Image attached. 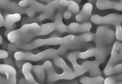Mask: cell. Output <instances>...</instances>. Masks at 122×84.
<instances>
[{
	"label": "cell",
	"mask_w": 122,
	"mask_h": 84,
	"mask_svg": "<svg viewBox=\"0 0 122 84\" xmlns=\"http://www.w3.org/2000/svg\"><path fill=\"white\" fill-rule=\"evenodd\" d=\"M75 37V36L70 35L61 37L54 36L48 38L36 39L31 42L21 45L20 49L29 50L46 45H68L71 44L73 41Z\"/></svg>",
	"instance_id": "cell-1"
},
{
	"label": "cell",
	"mask_w": 122,
	"mask_h": 84,
	"mask_svg": "<svg viewBox=\"0 0 122 84\" xmlns=\"http://www.w3.org/2000/svg\"><path fill=\"white\" fill-rule=\"evenodd\" d=\"M58 55L57 50L49 49L45 50L36 54L31 52L17 51L14 54L13 57L16 60H24L36 62L44 59L54 58Z\"/></svg>",
	"instance_id": "cell-2"
},
{
	"label": "cell",
	"mask_w": 122,
	"mask_h": 84,
	"mask_svg": "<svg viewBox=\"0 0 122 84\" xmlns=\"http://www.w3.org/2000/svg\"><path fill=\"white\" fill-rule=\"evenodd\" d=\"M40 26L37 22L25 24L18 29L13 30L7 35V37L10 42L16 43L22 41L29 33L38 29Z\"/></svg>",
	"instance_id": "cell-3"
},
{
	"label": "cell",
	"mask_w": 122,
	"mask_h": 84,
	"mask_svg": "<svg viewBox=\"0 0 122 84\" xmlns=\"http://www.w3.org/2000/svg\"><path fill=\"white\" fill-rule=\"evenodd\" d=\"M42 65L47 75V81L48 82H55L62 79L71 80L78 76L74 71L71 72H64L60 74H56L53 68L51 62L49 61H46Z\"/></svg>",
	"instance_id": "cell-4"
},
{
	"label": "cell",
	"mask_w": 122,
	"mask_h": 84,
	"mask_svg": "<svg viewBox=\"0 0 122 84\" xmlns=\"http://www.w3.org/2000/svg\"><path fill=\"white\" fill-rule=\"evenodd\" d=\"M115 33L112 29L107 26H100L97 29V32L94 34L93 40L97 46H105L112 42Z\"/></svg>",
	"instance_id": "cell-5"
},
{
	"label": "cell",
	"mask_w": 122,
	"mask_h": 84,
	"mask_svg": "<svg viewBox=\"0 0 122 84\" xmlns=\"http://www.w3.org/2000/svg\"><path fill=\"white\" fill-rule=\"evenodd\" d=\"M0 8L13 13L25 14L29 17L35 16L36 13L32 9L20 6L19 4L10 0H0Z\"/></svg>",
	"instance_id": "cell-6"
},
{
	"label": "cell",
	"mask_w": 122,
	"mask_h": 84,
	"mask_svg": "<svg viewBox=\"0 0 122 84\" xmlns=\"http://www.w3.org/2000/svg\"><path fill=\"white\" fill-rule=\"evenodd\" d=\"M107 50L105 46H97V48L89 49L84 52H79L78 58H86L95 57L96 61L99 64L103 63L106 60Z\"/></svg>",
	"instance_id": "cell-7"
},
{
	"label": "cell",
	"mask_w": 122,
	"mask_h": 84,
	"mask_svg": "<svg viewBox=\"0 0 122 84\" xmlns=\"http://www.w3.org/2000/svg\"><path fill=\"white\" fill-rule=\"evenodd\" d=\"M122 15L117 13H111L103 16L95 14L91 17V21L97 25L112 24L116 26L122 23Z\"/></svg>",
	"instance_id": "cell-8"
},
{
	"label": "cell",
	"mask_w": 122,
	"mask_h": 84,
	"mask_svg": "<svg viewBox=\"0 0 122 84\" xmlns=\"http://www.w3.org/2000/svg\"><path fill=\"white\" fill-rule=\"evenodd\" d=\"M21 19V14L15 13L8 14L4 18V27L5 28V35L7 37L10 32L14 30L16 27L15 23L19 22Z\"/></svg>",
	"instance_id": "cell-9"
},
{
	"label": "cell",
	"mask_w": 122,
	"mask_h": 84,
	"mask_svg": "<svg viewBox=\"0 0 122 84\" xmlns=\"http://www.w3.org/2000/svg\"><path fill=\"white\" fill-rule=\"evenodd\" d=\"M0 73L5 75L7 84H16V71L14 67L6 64H0Z\"/></svg>",
	"instance_id": "cell-10"
},
{
	"label": "cell",
	"mask_w": 122,
	"mask_h": 84,
	"mask_svg": "<svg viewBox=\"0 0 122 84\" xmlns=\"http://www.w3.org/2000/svg\"><path fill=\"white\" fill-rule=\"evenodd\" d=\"M122 60V44L118 42L114 43L113 46L111 56L107 65L115 66L116 63Z\"/></svg>",
	"instance_id": "cell-11"
},
{
	"label": "cell",
	"mask_w": 122,
	"mask_h": 84,
	"mask_svg": "<svg viewBox=\"0 0 122 84\" xmlns=\"http://www.w3.org/2000/svg\"><path fill=\"white\" fill-rule=\"evenodd\" d=\"M96 4L97 8L100 10L114 9L121 11L122 10L121 2L112 0H97Z\"/></svg>",
	"instance_id": "cell-12"
},
{
	"label": "cell",
	"mask_w": 122,
	"mask_h": 84,
	"mask_svg": "<svg viewBox=\"0 0 122 84\" xmlns=\"http://www.w3.org/2000/svg\"><path fill=\"white\" fill-rule=\"evenodd\" d=\"M19 5L23 8H31L36 13H43L46 8V5L40 3L36 0H22L20 1Z\"/></svg>",
	"instance_id": "cell-13"
},
{
	"label": "cell",
	"mask_w": 122,
	"mask_h": 84,
	"mask_svg": "<svg viewBox=\"0 0 122 84\" xmlns=\"http://www.w3.org/2000/svg\"><path fill=\"white\" fill-rule=\"evenodd\" d=\"M92 27V24L89 22H85L82 24L72 22L67 26V32L72 33L87 32L90 31Z\"/></svg>",
	"instance_id": "cell-14"
},
{
	"label": "cell",
	"mask_w": 122,
	"mask_h": 84,
	"mask_svg": "<svg viewBox=\"0 0 122 84\" xmlns=\"http://www.w3.org/2000/svg\"><path fill=\"white\" fill-rule=\"evenodd\" d=\"M93 8L92 3L88 2L84 4L81 12L76 16V21L78 22H84L88 19L92 15Z\"/></svg>",
	"instance_id": "cell-15"
},
{
	"label": "cell",
	"mask_w": 122,
	"mask_h": 84,
	"mask_svg": "<svg viewBox=\"0 0 122 84\" xmlns=\"http://www.w3.org/2000/svg\"><path fill=\"white\" fill-rule=\"evenodd\" d=\"M55 30L54 22L46 23L37 29L34 30L32 35L33 37L38 36H44L47 35Z\"/></svg>",
	"instance_id": "cell-16"
},
{
	"label": "cell",
	"mask_w": 122,
	"mask_h": 84,
	"mask_svg": "<svg viewBox=\"0 0 122 84\" xmlns=\"http://www.w3.org/2000/svg\"><path fill=\"white\" fill-rule=\"evenodd\" d=\"M32 67L33 66L31 63L29 62H25L22 67L23 74L25 77V78L28 83L30 84H38V83L35 80L31 72L32 70Z\"/></svg>",
	"instance_id": "cell-17"
},
{
	"label": "cell",
	"mask_w": 122,
	"mask_h": 84,
	"mask_svg": "<svg viewBox=\"0 0 122 84\" xmlns=\"http://www.w3.org/2000/svg\"><path fill=\"white\" fill-rule=\"evenodd\" d=\"M85 66L87 71H89L91 76L97 77L100 76L101 72L99 64L96 61H86L83 63Z\"/></svg>",
	"instance_id": "cell-18"
},
{
	"label": "cell",
	"mask_w": 122,
	"mask_h": 84,
	"mask_svg": "<svg viewBox=\"0 0 122 84\" xmlns=\"http://www.w3.org/2000/svg\"><path fill=\"white\" fill-rule=\"evenodd\" d=\"M61 12L58 11L55 16V30L61 33L67 32V26L63 23Z\"/></svg>",
	"instance_id": "cell-19"
},
{
	"label": "cell",
	"mask_w": 122,
	"mask_h": 84,
	"mask_svg": "<svg viewBox=\"0 0 122 84\" xmlns=\"http://www.w3.org/2000/svg\"><path fill=\"white\" fill-rule=\"evenodd\" d=\"M60 3L62 6L67 8L72 13H77L80 11L78 3L74 0H61Z\"/></svg>",
	"instance_id": "cell-20"
},
{
	"label": "cell",
	"mask_w": 122,
	"mask_h": 84,
	"mask_svg": "<svg viewBox=\"0 0 122 84\" xmlns=\"http://www.w3.org/2000/svg\"><path fill=\"white\" fill-rule=\"evenodd\" d=\"M32 71L35 74L39 82H43L45 79V69L43 65H36L33 66Z\"/></svg>",
	"instance_id": "cell-21"
},
{
	"label": "cell",
	"mask_w": 122,
	"mask_h": 84,
	"mask_svg": "<svg viewBox=\"0 0 122 84\" xmlns=\"http://www.w3.org/2000/svg\"><path fill=\"white\" fill-rule=\"evenodd\" d=\"M104 81L103 78L100 76L95 77V78L83 77L80 80V82L82 84H102Z\"/></svg>",
	"instance_id": "cell-22"
},
{
	"label": "cell",
	"mask_w": 122,
	"mask_h": 84,
	"mask_svg": "<svg viewBox=\"0 0 122 84\" xmlns=\"http://www.w3.org/2000/svg\"><path fill=\"white\" fill-rule=\"evenodd\" d=\"M122 72V64L115 65V66H110L106 65L104 70V73L107 76H110Z\"/></svg>",
	"instance_id": "cell-23"
},
{
	"label": "cell",
	"mask_w": 122,
	"mask_h": 84,
	"mask_svg": "<svg viewBox=\"0 0 122 84\" xmlns=\"http://www.w3.org/2000/svg\"><path fill=\"white\" fill-rule=\"evenodd\" d=\"M54 62L55 65L58 67L62 68L63 69L64 72H71L73 71L72 70L71 68L68 67L66 62L61 57L58 56L54 58Z\"/></svg>",
	"instance_id": "cell-24"
},
{
	"label": "cell",
	"mask_w": 122,
	"mask_h": 84,
	"mask_svg": "<svg viewBox=\"0 0 122 84\" xmlns=\"http://www.w3.org/2000/svg\"><path fill=\"white\" fill-rule=\"evenodd\" d=\"M116 27V38L119 41H122V26L120 24L116 25L115 26Z\"/></svg>",
	"instance_id": "cell-25"
},
{
	"label": "cell",
	"mask_w": 122,
	"mask_h": 84,
	"mask_svg": "<svg viewBox=\"0 0 122 84\" xmlns=\"http://www.w3.org/2000/svg\"><path fill=\"white\" fill-rule=\"evenodd\" d=\"M9 56L8 52L5 49H0V59H4Z\"/></svg>",
	"instance_id": "cell-26"
},
{
	"label": "cell",
	"mask_w": 122,
	"mask_h": 84,
	"mask_svg": "<svg viewBox=\"0 0 122 84\" xmlns=\"http://www.w3.org/2000/svg\"><path fill=\"white\" fill-rule=\"evenodd\" d=\"M3 60L5 64L10 65L11 66H13V67H14L15 64L14 61H13L12 60V58H10V57H8L7 58L4 59Z\"/></svg>",
	"instance_id": "cell-27"
},
{
	"label": "cell",
	"mask_w": 122,
	"mask_h": 84,
	"mask_svg": "<svg viewBox=\"0 0 122 84\" xmlns=\"http://www.w3.org/2000/svg\"><path fill=\"white\" fill-rule=\"evenodd\" d=\"M72 13L70 11L67 10L65 11L63 14V17L65 19L68 20L70 19Z\"/></svg>",
	"instance_id": "cell-28"
},
{
	"label": "cell",
	"mask_w": 122,
	"mask_h": 84,
	"mask_svg": "<svg viewBox=\"0 0 122 84\" xmlns=\"http://www.w3.org/2000/svg\"><path fill=\"white\" fill-rule=\"evenodd\" d=\"M104 84H115L116 83V81L115 79L112 77L107 78L104 81Z\"/></svg>",
	"instance_id": "cell-29"
},
{
	"label": "cell",
	"mask_w": 122,
	"mask_h": 84,
	"mask_svg": "<svg viewBox=\"0 0 122 84\" xmlns=\"http://www.w3.org/2000/svg\"><path fill=\"white\" fill-rule=\"evenodd\" d=\"M25 61L24 60H16L15 64L16 65L17 67L19 68H22L23 65L25 63Z\"/></svg>",
	"instance_id": "cell-30"
},
{
	"label": "cell",
	"mask_w": 122,
	"mask_h": 84,
	"mask_svg": "<svg viewBox=\"0 0 122 84\" xmlns=\"http://www.w3.org/2000/svg\"><path fill=\"white\" fill-rule=\"evenodd\" d=\"M4 24V18L0 11V28L3 26Z\"/></svg>",
	"instance_id": "cell-31"
},
{
	"label": "cell",
	"mask_w": 122,
	"mask_h": 84,
	"mask_svg": "<svg viewBox=\"0 0 122 84\" xmlns=\"http://www.w3.org/2000/svg\"><path fill=\"white\" fill-rule=\"evenodd\" d=\"M0 84H7L6 78L0 75Z\"/></svg>",
	"instance_id": "cell-32"
},
{
	"label": "cell",
	"mask_w": 122,
	"mask_h": 84,
	"mask_svg": "<svg viewBox=\"0 0 122 84\" xmlns=\"http://www.w3.org/2000/svg\"><path fill=\"white\" fill-rule=\"evenodd\" d=\"M40 0L41 2H42L48 3L51 2L52 1H53V0Z\"/></svg>",
	"instance_id": "cell-33"
},
{
	"label": "cell",
	"mask_w": 122,
	"mask_h": 84,
	"mask_svg": "<svg viewBox=\"0 0 122 84\" xmlns=\"http://www.w3.org/2000/svg\"><path fill=\"white\" fill-rule=\"evenodd\" d=\"M89 2H91L92 3L96 4L97 2V0H87Z\"/></svg>",
	"instance_id": "cell-34"
},
{
	"label": "cell",
	"mask_w": 122,
	"mask_h": 84,
	"mask_svg": "<svg viewBox=\"0 0 122 84\" xmlns=\"http://www.w3.org/2000/svg\"><path fill=\"white\" fill-rule=\"evenodd\" d=\"M3 42V38H2V36H1V35L0 34V45L2 44Z\"/></svg>",
	"instance_id": "cell-35"
}]
</instances>
